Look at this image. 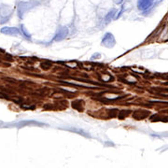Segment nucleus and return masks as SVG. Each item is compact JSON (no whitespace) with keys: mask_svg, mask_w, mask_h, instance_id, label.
<instances>
[{"mask_svg":"<svg viewBox=\"0 0 168 168\" xmlns=\"http://www.w3.org/2000/svg\"><path fill=\"white\" fill-rule=\"evenodd\" d=\"M40 5V2L38 0H28V1H21L18 3V8H17V12L19 18L23 19L24 14L31 10L32 8L38 7Z\"/></svg>","mask_w":168,"mask_h":168,"instance_id":"nucleus-1","label":"nucleus"},{"mask_svg":"<svg viewBox=\"0 0 168 168\" xmlns=\"http://www.w3.org/2000/svg\"><path fill=\"white\" fill-rule=\"evenodd\" d=\"M12 9L8 5H0V23H5L10 18Z\"/></svg>","mask_w":168,"mask_h":168,"instance_id":"nucleus-2","label":"nucleus"},{"mask_svg":"<svg viewBox=\"0 0 168 168\" xmlns=\"http://www.w3.org/2000/svg\"><path fill=\"white\" fill-rule=\"evenodd\" d=\"M68 28L66 26H60L56 32L55 36L53 38V40L54 41H62L64 40L67 36H68Z\"/></svg>","mask_w":168,"mask_h":168,"instance_id":"nucleus-3","label":"nucleus"},{"mask_svg":"<svg viewBox=\"0 0 168 168\" xmlns=\"http://www.w3.org/2000/svg\"><path fill=\"white\" fill-rule=\"evenodd\" d=\"M115 44H116V40H115L114 36L109 32L106 33L102 39V45L107 48H112L115 46Z\"/></svg>","mask_w":168,"mask_h":168,"instance_id":"nucleus-4","label":"nucleus"},{"mask_svg":"<svg viewBox=\"0 0 168 168\" xmlns=\"http://www.w3.org/2000/svg\"><path fill=\"white\" fill-rule=\"evenodd\" d=\"M154 3V0H137V8L141 11L149 9Z\"/></svg>","mask_w":168,"mask_h":168,"instance_id":"nucleus-5","label":"nucleus"},{"mask_svg":"<svg viewBox=\"0 0 168 168\" xmlns=\"http://www.w3.org/2000/svg\"><path fill=\"white\" fill-rule=\"evenodd\" d=\"M1 33L7 36H17L20 34V30L16 27H9V26H4L1 28Z\"/></svg>","mask_w":168,"mask_h":168,"instance_id":"nucleus-6","label":"nucleus"},{"mask_svg":"<svg viewBox=\"0 0 168 168\" xmlns=\"http://www.w3.org/2000/svg\"><path fill=\"white\" fill-rule=\"evenodd\" d=\"M27 125H37V126H42V125H43V123L38 122V121H36V120H23V121H20V122L16 123L14 126H16V127H23V126H27Z\"/></svg>","mask_w":168,"mask_h":168,"instance_id":"nucleus-7","label":"nucleus"},{"mask_svg":"<svg viewBox=\"0 0 168 168\" xmlns=\"http://www.w3.org/2000/svg\"><path fill=\"white\" fill-rule=\"evenodd\" d=\"M117 12H118V10L116 9V8H111L109 12H108V14L106 15V17H105V22H106V23H109L111 20L113 19H115V15L117 14Z\"/></svg>","mask_w":168,"mask_h":168,"instance_id":"nucleus-8","label":"nucleus"},{"mask_svg":"<svg viewBox=\"0 0 168 168\" xmlns=\"http://www.w3.org/2000/svg\"><path fill=\"white\" fill-rule=\"evenodd\" d=\"M21 32L23 33V35L26 38L31 39V35H30V33L26 30V28H25V26H24L23 24L21 25Z\"/></svg>","mask_w":168,"mask_h":168,"instance_id":"nucleus-9","label":"nucleus"},{"mask_svg":"<svg viewBox=\"0 0 168 168\" xmlns=\"http://www.w3.org/2000/svg\"><path fill=\"white\" fill-rule=\"evenodd\" d=\"M41 67L44 68V69H49V68L51 67V64H50V63H43V64H41Z\"/></svg>","mask_w":168,"mask_h":168,"instance_id":"nucleus-10","label":"nucleus"},{"mask_svg":"<svg viewBox=\"0 0 168 168\" xmlns=\"http://www.w3.org/2000/svg\"><path fill=\"white\" fill-rule=\"evenodd\" d=\"M22 108L27 109H34L36 107H35V106H29V105H22Z\"/></svg>","mask_w":168,"mask_h":168,"instance_id":"nucleus-11","label":"nucleus"},{"mask_svg":"<svg viewBox=\"0 0 168 168\" xmlns=\"http://www.w3.org/2000/svg\"><path fill=\"white\" fill-rule=\"evenodd\" d=\"M158 94L164 95V96H168V90H163V91H160L158 92Z\"/></svg>","mask_w":168,"mask_h":168,"instance_id":"nucleus-12","label":"nucleus"},{"mask_svg":"<svg viewBox=\"0 0 168 168\" xmlns=\"http://www.w3.org/2000/svg\"><path fill=\"white\" fill-rule=\"evenodd\" d=\"M0 98H8V96H7V94H3V93H0Z\"/></svg>","mask_w":168,"mask_h":168,"instance_id":"nucleus-13","label":"nucleus"},{"mask_svg":"<svg viewBox=\"0 0 168 168\" xmlns=\"http://www.w3.org/2000/svg\"><path fill=\"white\" fill-rule=\"evenodd\" d=\"M116 4H118V5H120V4H121L122 2H123V0H113Z\"/></svg>","mask_w":168,"mask_h":168,"instance_id":"nucleus-14","label":"nucleus"}]
</instances>
